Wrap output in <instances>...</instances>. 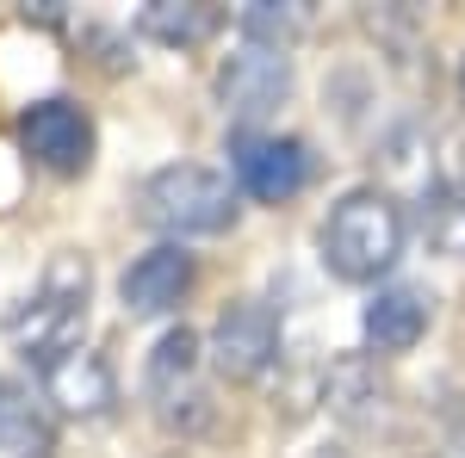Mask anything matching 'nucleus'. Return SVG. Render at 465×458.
<instances>
[{
  "instance_id": "f03ea898",
  "label": "nucleus",
  "mask_w": 465,
  "mask_h": 458,
  "mask_svg": "<svg viewBox=\"0 0 465 458\" xmlns=\"http://www.w3.org/2000/svg\"><path fill=\"white\" fill-rule=\"evenodd\" d=\"M87 291H94V273L81 254H56L50 273L32 297L6 317V335L13 347L25 353L32 365H56L63 353L81 347V328H87Z\"/></svg>"
},
{
  "instance_id": "9d476101",
  "label": "nucleus",
  "mask_w": 465,
  "mask_h": 458,
  "mask_svg": "<svg viewBox=\"0 0 465 458\" xmlns=\"http://www.w3.org/2000/svg\"><path fill=\"white\" fill-rule=\"evenodd\" d=\"M429 322H434V297L422 291V285H385V291L366 304L360 335H366L372 353H410L422 335H429Z\"/></svg>"
},
{
  "instance_id": "39448f33",
  "label": "nucleus",
  "mask_w": 465,
  "mask_h": 458,
  "mask_svg": "<svg viewBox=\"0 0 465 458\" xmlns=\"http://www.w3.org/2000/svg\"><path fill=\"white\" fill-rule=\"evenodd\" d=\"M286 93H292V56L286 50L242 44V50L223 56V69H217V106H223V118H236V124L267 118L273 106H286Z\"/></svg>"
},
{
  "instance_id": "f257e3e1",
  "label": "nucleus",
  "mask_w": 465,
  "mask_h": 458,
  "mask_svg": "<svg viewBox=\"0 0 465 458\" xmlns=\"http://www.w3.org/2000/svg\"><path fill=\"white\" fill-rule=\"evenodd\" d=\"M317 248H322V267L335 279H348V285L385 279L397 267V254H403V211H397V199L379 192V186L348 192L335 211L322 217Z\"/></svg>"
},
{
  "instance_id": "f8f14e48",
  "label": "nucleus",
  "mask_w": 465,
  "mask_h": 458,
  "mask_svg": "<svg viewBox=\"0 0 465 458\" xmlns=\"http://www.w3.org/2000/svg\"><path fill=\"white\" fill-rule=\"evenodd\" d=\"M50 453V415L25 385L0 378V458H37Z\"/></svg>"
},
{
  "instance_id": "6e6552de",
  "label": "nucleus",
  "mask_w": 465,
  "mask_h": 458,
  "mask_svg": "<svg viewBox=\"0 0 465 458\" xmlns=\"http://www.w3.org/2000/svg\"><path fill=\"white\" fill-rule=\"evenodd\" d=\"M199 279V267H193V254L180 242H162L137 254L131 267H124V279H118V297H124V310L131 317H168L186 304V291Z\"/></svg>"
},
{
  "instance_id": "20e7f679",
  "label": "nucleus",
  "mask_w": 465,
  "mask_h": 458,
  "mask_svg": "<svg viewBox=\"0 0 465 458\" xmlns=\"http://www.w3.org/2000/svg\"><path fill=\"white\" fill-rule=\"evenodd\" d=\"M230 168L242 192L261 205H286L311 186V142L304 137H273V131H236L230 137Z\"/></svg>"
},
{
  "instance_id": "4468645a",
  "label": "nucleus",
  "mask_w": 465,
  "mask_h": 458,
  "mask_svg": "<svg viewBox=\"0 0 465 458\" xmlns=\"http://www.w3.org/2000/svg\"><path fill=\"white\" fill-rule=\"evenodd\" d=\"M242 32H249V44L286 50L292 37L304 32V13L298 6H273V0H254V6H242Z\"/></svg>"
},
{
  "instance_id": "9b49d317",
  "label": "nucleus",
  "mask_w": 465,
  "mask_h": 458,
  "mask_svg": "<svg viewBox=\"0 0 465 458\" xmlns=\"http://www.w3.org/2000/svg\"><path fill=\"white\" fill-rule=\"evenodd\" d=\"M143 385H149V396H155V415H162V422H180L186 403H205V396H199V335H193V328H168V335L155 341Z\"/></svg>"
},
{
  "instance_id": "2eb2a0df",
  "label": "nucleus",
  "mask_w": 465,
  "mask_h": 458,
  "mask_svg": "<svg viewBox=\"0 0 465 458\" xmlns=\"http://www.w3.org/2000/svg\"><path fill=\"white\" fill-rule=\"evenodd\" d=\"M453 87H460V106H465V56H460V74H453Z\"/></svg>"
},
{
  "instance_id": "dca6fc26",
  "label": "nucleus",
  "mask_w": 465,
  "mask_h": 458,
  "mask_svg": "<svg viewBox=\"0 0 465 458\" xmlns=\"http://www.w3.org/2000/svg\"><path fill=\"white\" fill-rule=\"evenodd\" d=\"M447 458H465V446H460V453H447Z\"/></svg>"
},
{
  "instance_id": "ddd939ff",
  "label": "nucleus",
  "mask_w": 465,
  "mask_h": 458,
  "mask_svg": "<svg viewBox=\"0 0 465 458\" xmlns=\"http://www.w3.org/2000/svg\"><path fill=\"white\" fill-rule=\"evenodd\" d=\"M137 25H143V37L168 44V50H199L205 37H217L223 13L217 6H193V0H155V6H143Z\"/></svg>"
},
{
  "instance_id": "0eeeda50",
  "label": "nucleus",
  "mask_w": 465,
  "mask_h": 458,
  "mask_svg": "<svg viewBox=\"0 0 465 458\" xmlns=\"http://www.w3.org/2000/svg\"><path fill=\"white\" fill-rule=\"evenodd\" d=\"M212 359H217V372L236 378V385L261 378L280 359V317L267 304H230L212 328Z\"/></svg>"
},
{
  "instance_id": "7ed1b4c3",
  "label": "nucleus",
  "mask_w": 465,
  "mask_h": 458,
  "mask_svg": "<svg viewBox=\"0 0 465 458\" xmlns=\"http://www.w3.org/2000/svg\"><path fill=\"white\" fill-rule=\"evenodd\" d=\"M143 205V223L162 229V236H223L236 223V186L217 174V168H199V161H174V168H155L137 192Z\"/></svg>"
},
{
  "instance_id": "1a4fd4ad",
  "label": "nucleus",
  "mask_w": 465,
  "mask_h": 458,
  "mask_svg": "<svg viewBox=\"0 0 465 458\" xmlns=\"http://www.w3.org/2000/svg\"><path fill=\"white\" fill-rule=\"evenodd\" d=\"M44 396L63 415H74V422H100V415H112V403H118V378H112V365L100 353L74 347L56 365H44Z\"/></svg>"
},
{
  "instance_id": "423d86ee",
  "label": "nucleus",
  "mask_w": 465,
  "mask_h": 458,
  "mask_svg": "<svg viewBox=\"0 0 465 458\" xmlns=\"http://www.w3.org/2000/svg\"><path fill=\"white\" fill-rule=\"evenodd\" d=\"M19 142L37 168L50 174H81L94 161V118L74 100H37L19 112Z\"/></svg>"
}]
</instances>
